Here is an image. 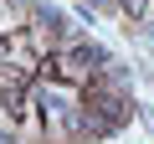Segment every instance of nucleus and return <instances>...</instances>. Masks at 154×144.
Listing matches in <instances>:
<instances>
[{"instance_id":"1","label":"nucleus","mask_w":154,"mask_h":144,"mask_svg":"<svg viewBox=\"0 0 154 144\" xmlns=\"http://www.w3.org/2000/svg\"><path fill=\"white\" fill-rule=\"evenodd\" d=\"M118 5H123V16H128V21H139V16H144V5H149V0H118Z\"/></svg>"}]
</instances>
